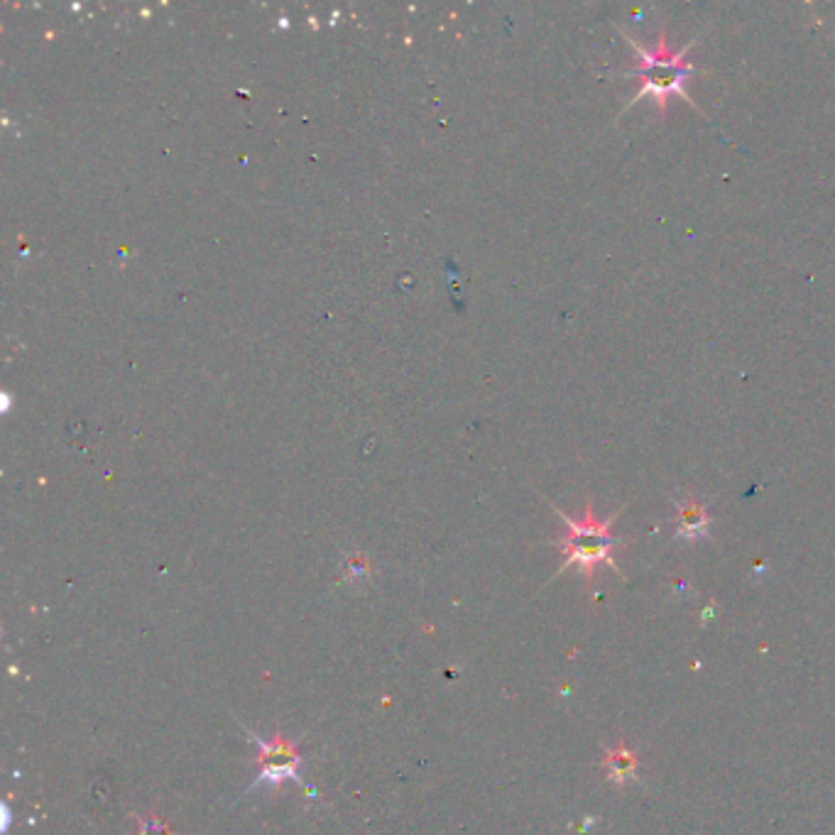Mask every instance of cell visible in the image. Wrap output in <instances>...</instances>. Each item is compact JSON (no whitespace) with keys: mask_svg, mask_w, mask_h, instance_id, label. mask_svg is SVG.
Wrapping results in <instances>:
<instances>
[{"mask_svg":"<svg viewBox=\"0 0 835 835\" xmlns=\"http://www.w3.org/2000/svg\"><path fill=\"white\" fill-rule=\"evenodd\" d=\"M623 510H625V507H620V510L613 513L608 519H598L596 510H593V503H586L584 519H574V517L564 515L559 507H554V513L564 519L566 529H568L566 537L556 541V547H559L566 556V561L561 564L559 574L566 571V568L578 566L590 584V580L596 578V568L600 564H608L615 574H620L625 578V574L620 571V566H617V561L613 559L615 549L623 547V541L615 539L613 531H610L613 523L623 515Z\"/></svg>","mask_w":835,"mask_h":835,"instance_id":"cell-2","label":"cell"},{"mask_svg":"<svg viewBox=\"0 0 835 835\" xmlns=\"http://www.w3.org/2000/svg\"><path fill=\"white\" fill-rule=\"evenodd\" d=\"M138 833L140 835H172L162 821L155 816H138Z\"/></svg>","mask_w":835,"mask_h":835,"instance_id":"cell-6","label":"cell"},{"mask_svg":"<svg viewBox=\"0 0 835 835\" xmlns=\"http://www.w3.org/2000/svg\"><path fill=\"white\" fill-rule=\"evenodd\" d=\"M713 517L708 513V505L698 503L696 498H686L676 503V537L682 539H698L708 535V527Z\"/></svg>","mask_w":835,"mask_h":835,"instance_id":"cell-4","label":"cell"},{"mask_svg":"<svg viewBox=\"0 0 835 835\" xmlns=\"http://www.w3.org/2000/svg\"><path fill=\"white\" fill-rule=\"evenodd\" d=\"M603 767H605V772H608V779L610 782L627 784V782H635L637 779L639 757L625 743H617L615 747L605 749Z\"/></svg>","mask_w":835,"mask_h":835,"instance_id":"cell-5","label":"cell"},{"mask_svg":"<svg viewBox=\"0 0 835 835\" xmlns=\"http://www.w3.org/2000/svg\"><path fill=\"white\" fill-rule=\"evenodd\" d=\"M250 743L258 747L260 767V772L256 774V782L250 784V789H256V786H270V789H277V786H282L285 782L299 779L301 755L295 743H289L282 733H277L272 740H262L258 735H250Z\"/></svg>","mask_w":835,"mask_h":835,"instance_id":"cell-3","label":"cell"},{"mask_svg":"<svg viewBox=\"0 0 835 835\" xmlns=\"http://www.w3.org/2000/svg\"><path fill=\"white\" fill-rule=\"evenodd\" d=\"M625 40H627V44L633 47L635 54L639 57V62H643L637 69L627 71V74H625V77H633V79L635 77L643 79V89H639L633 96V99L627 101L625 111H627V108H633L637 101H643L645 96H655V101L659 106V113L662 116L667 113V101L672 99V96H679V99H684L688 106H694L696 111H700L698 103L692 99V96L686 93V87H684L686 77L688 74H696V71H698L692 62H688L686 54L692 52V47H696L700 38H696V40H692L688 44H684L679 52H672L669 50V47H667V34H664V32H659V40H657L655 50H645V47L637 44V40H633L630 34H625ZM700 113H704V111H700Z\"/></svg>","mask_w":835,"mask_h":835,"instance_id":"cell-1","label":"cell"}]
</instances>
